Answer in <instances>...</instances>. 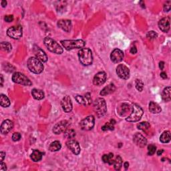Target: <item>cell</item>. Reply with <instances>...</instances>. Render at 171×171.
I'll return each mask as SVG.
<instances>
[{
  "label": "cell",
  "instance_id": "d590c367",
  "mask_svg": "<svg viewBox=\"0 0 171 171\" xmlns=\"http://www.w3.org/2000/svg\"><path fill=\"white\" fill-rule=\"evenodd\" d=\"M113 124H112L110 122H106L104 126L102 127V130L104 131H107V130H113L114 129V126Z\"/></svg>",
  "mask_w": 171,
  "mask_h": 171
},
{
  "label": "cell",
  "instance_id": "836d02e7",
  "mask_svg": "<svg viewBox=\"0 0 171 171\" xmlns=\"http://www.w3.org/2000/svg\"><path fill=\"white\" fill-rule=\"evenodd\" d=\"M1 47L2 49L4 51L6 52H10L12 49V45L9 44V42H4L1 43Z\"/></svg>",
  "mask_w": 171,
  "mask_h": 171
},
{
  "label": "cell",
  "instance_id": "d6a6232c",
  "mask_svg": "<svg viewBox=\"0 0 171 171\" xmlns=\"http://www.w3.org/2000/svg\"><path fill=\"white\" fill-rule=\"evenodd\" d=\"M150 127V124L148 122H143L139 123L137 125L138 129L143 130V131H146L147 130H149Z\"/></svg>",
  "mask_w": 171,
  "mask_h": 171
},
{
  "label": "cell",
  "instance_id": "8992f818",
  "mask_svg": "<svg viewBox=\"0 0 171 171\" xmlns=\"http://www.w3.org/2000/svg\"><path fill=\"white\" fill-rule=\"evenodd\" d=\"M143 115V110L139 105L136 104H133L132 112L130 114V116L126 118V120L130 122L139 121Z\"/></svg>",
  "mask_w": 171,
  "mask_h": 171
},
{
  "label": "cell",
  "instance_id": "603a6c76",
  "mask_svg": "<svg viewBox=\"0 0 171 171\" xmlns=\"http://www.w3.org/2000/svg\"><path fill=\"white\" fill-rule=\"evenodd\" d=\"M118 113L121 116H125L130 111V106L128 104L124 103L122 104L118 108Z\"/></svg>",
  "mask_w": 171,
  "mask_h": 171
},
{
  "label": "cell",
  "instance_id": "5bb4252c",
  "mask_svg": "<svg viewBox=\"0 0 171 171\" xmlns=\"http://www.w3.org/2000/svg\"><path fill=\"white\" fill-rule=\"evenodd\" d=\"M106 78V74L104 72H100L94 75L93 78V83L96 86H101L105 83Z\"/></svg>",
  "mask_w": 171,
  "mask_h": 171
},
{
  "label": "cell",
  "instance_id": "d4e9b609",
  "mask_svg": "<svg viewBox=\"0 0 171 171\" xmlns=\"http://www.w3.org/2000/svg\"><path fill=\"white\" fill-rule=\"evenodd\" d=\"M32 94L34 99L37 100H41L44 98V92L39 89H33L32 91Z\"/></svg>",
  "mask_w": 171,
  "mask_h": 171
},
{
  "label": "cell",
  "instance_id": "6da1fadb",
  "mask_svg": "<svg viewBox=\"0 0 171 171\" xmlns=\"http://www.w3.org/2000/svg\"><path fill=\"white\" fill-rule=\"evenodd\" d=\"M78 58L80 63L84 65H89L92 64V53L89 48H82L78 52Z\"/></svg>",
  "mask_w": 171,
  "mask_h": 171
},
{
  "label": "cell",
  "instance_id": "f907efd6",
  "mask_svg": "<svg viewBox=\"0 0 171 171\" xmlns=\"http://www.w3.org/2000/svg\"><path fill=\"white\" fill-rule=\"evenodd\" d=\"M163 150H159L157 152V155L158 156H160L161 154H163Z\"/></svg>",
  "mask_w": 171,
  "mask_h": 171
},
{
  "label": "cell",
  "instance_id": "83f0119b",
  "mask_svg": "<svg viewBox=\"0 0 171 171\" xmlns=\"http://www.w3.org/2000/svg\"><path fill=\"white\" fill-rule=\"evenodd\" d=\"M112 165L114 166L115 170H120L122 166V158L120 156H117L115 160H113V163Z\"/></svg>",
  "mask_w": 171,
  "mask_h": 171
},
{
  "label": "cell",
  "instance_id": "277c9868",
  "mask_svg": "<svg viewBox=\"0 0 171 171\" xmlns=\"http://www.w3.org/2000/svg\"><path fill=\"white\" fill-rule=\"evenodd\" d=\"M44 42L45 46L51 52L56 54H61L63 53V48L52 38L45 37L44 39Z\"/></svg>",
  "mask_w": 171,
  "mask_h": 171
},
{
  "label": "cell",
  "instance_id": "b9f144b4",
  "mask_svg": "<svg viewBox=\"0 0 171 171\" xmlns=\"http://www.w3.org/2000/svg\"><path fill=\"white\" fill-rule=\"evenodd\" d=\"M4 19L6 22H13V20H14V16H13L12 15H5Z\"/></svg>",
  "mask_w": 171,
  "mask_h": 171
},
{
  "label": "cell",
  "instance_id": "7dc6e473",
  "mask_svg": "<svg viewBox=\"0 0 171 171\" xmlns=\"http://www.w3.org/2000/svg\"><path fill=\"white\" fill-rule=\"evenodd\" d=\"M164 67V63L163 62H160L159 63V68L161 70H163Z\"/></svg>",
  "mask_w": 171,
  "mask_h": 171
},
{
  "label": "cell",
  "instance_id": "9a60e30c",
  "mask_svg": "<svg viewBox=\"0 0 171 171\" xmlns=\"http://www.w3.org/2000/svg\"><path fill=\"white\" fill-rule=\"evenodd\" d=\"M61 106L65 112H70L72 110V102L70 96H65L63 98L61 102Z\"/></svg>",
  "mask_w": 171,
  "mask_h": 171
},
{
  "label": "cell",
  "instance_id": "52a82bcc",
  "mask_svg": "<svg viewBox=\"0 0 171 171\" xmlns=\"http://www.w3.org/2000/svg\"><path fill=\"white\" fill-rule=\"evenodd\" d=\"M12 80L16 84L26 86H31L32 85V82L30 80L20 72H15L12 75Z\"/></svg>",
  "mask_w": 171,
  "mask_h": 171
},
{
  "label": "cell",
  "instance_id": "7bdbcfd3",
  "mask_svg": "<svg viewBox=\"0 0 171 171\" xmlns=\"http://www.w3.org/2000/svg\"><path fill=\"white\" fill-rule=\"evenodd\" d=\"M0 170H1V171H5L6 170H7L6 164L3 162H1V166H0Z\"/></svg>",
  "mask_w": 171,
  "mask_h": 171
},
{
  "label": "cell",
  "instance_id": "4fadbf2b",
  "mask_svg": "<svg viewBox=\"0 0 171 171\" xmlns=\"http://www.w3.org/2000/svg\"><path fill=\"white\" fill-rule=\"evenodd\" d=\"M124 53L120 49H114L110 54V59L114 63H118L123 60Z\"/></svg>",
  "mask_w": 171,
  "mask_h": 171
},
{
  "label": "cell",
  "instance_id": "681fc988",
  "mask_svg": "<svg viewBox=\"0 0 171 171\" xmlns=\"http://www.w3.org/2000/svg\"><path fill=\"white\" fill-rule=\"evenodd\" d=\"M128 166H129V163H128V162H126V163H124V167L125 168V169H127L128 168Z\"/></svg>",
  "mask_w": 171,
  "mask_h": 171
},
{
  "label": "cell",
  "instance_id": "e0dca14e",
  "mask_svg": "<svg viewBox=\"0 0 171 171\" xmlns=\"http://www.w3.org/2000/svg\"><path fill=\"white\" fill-rule=\"evenodd\" d=\"M14 127V123L9 120H5L3 122L1 125V133L2 134H7L12 130Z\"/></svg>",
  "mask_w": 171,
  "mask_h": 171
},
{
  "label": "cell",
  "instance_id": "2e32d148",
  "mask_svg": "<svg viewBox=\"0 0 171 171\" xmlns=\"http://www.w3.org/2000/svg\"><path fill=\"white\" fill-rule=\"evenodd\" d=\"M75 99L79 104L83 105V106H88L92 103V98L90 93L86 94L84 96L78 95L75 97Z\"/></svg>",
  "mask_w": 171,
  "mask_h": 171
},
{
  "label": "cell",
  "instance_id": "44dd1931",
  "mask_svg": "<svg viewBox=\"0 0 171 171\" xmlns=\"http://www.w3.org/2000/svg\"><path fill=\"white\" fill-rule=\"evenodd\" d=\"M34 53L35 54V56L38 59H39L42 62H46L48 61V56L45 54V52L43 51L41 48L35 46V48L34 49Z\"/></svg>",
  "mask_w": 171,
  "mask_h": 171
},
{
  "label": "cell",
  "instance_id": "4dcf8cb0",
  "mask_svg": "<svg viewBox=\"0 0 171 171\" xmlns=\"http://www.w3.org/2000/svg\"><path fill=\"white\" fill-rule=\"evenodd\" d=\"M0 104L2 107L4 108H7L10 105V101L5 95L1 94V96H0Z\"/></svg>",
  "mask_w": 171,
  "mask_h": 171
},
{
  "label": "cell",
  "instance_id": "ac0fdd59",
  "mask_svg": "<svg viewBox=\"0 0 171 171\" xmlns=\"http://www.w3.org/2000/svg\"><path fill=\"white\" fill-rule=\"evenodd\" d=\"M133 141L138 146L143 148L146 145L147 140L145 137L140 133H136L133 137Z\"/></svg>",
  "mask_w": 171,
  "mask_h": 171
},
{
  "label": "cell",
  "instance_id": "7402d4cb",
  "mask_svg": "<svg viewBox=\"0 0 171 171\" xmlns=\"http://www.w3.org/2000/svg\"><path fill=\"white\" fill-rule=\"evenodd\" d=\"M116 90V86H115L114 84H110L108 85L107 86L103 88V90L100 92V94L101 96H106V95L112 94L114 92V91Z\"/></svg>",
  "mask_w": 171,
  "mask_h": 171
},
{
  "label": "cell",
  "instance_id": "5b68a950",
  "mask_svg": "<svg viewBox=\"0 0 171 171\" xmlns=\"http://www.w3.org/2000/svg\"><path fill=\"white\" fill-rule=\"evenodd\" d=\"M61 44L66 50H72L74 49H82L84 47L85 42L82 39L76 40H62Z\"/></svg>",
  "mask_w": 171,
  "mask_h": 171
},
{
  "label": "cell",
  "instance_id": "d6986e66",
  "mask_svg": "<svg viewBox=\"0 0 171 171\" xmlns=\"http://www.w3.org/2000/svg\"><path fill=\"white\" fill-rule=\"evenodd\" d=\"M58 26L62 30L66 32H70L72 28V22L68 19H60L58 22Z\"/></svg>",
  "mask_w": 171,
  "mask_h": 171
},
{
  "label": "cell",
  "instance_id": "ab89813d",
  "mask_svg": "<svg viewBox=\"0 0 171 171\" xmlns=\"http://www.w3.org/2000/svg\"><path fill=\"white\" fill-rule=\"evenodd\" d=\"M21 134L19 132H15L12 136V140L14 142H17V141H19L21 139Z\"/></svg>",
  "mask_w": 171,
  "mask_h": 171
},
{
  "label": "cell",
  "instance_id": "4316f807",
  "mask_svg": "<svg viewBox=\"0 0 171 171\" xmlns=\"http://www.w3.org/2000/svg\"><path fill=\"white\" fill-rule=\"evenodd\" d=\"M42 156H43V153H41L40 151H39L38 150H34L31 154L30 158L33 161H34V162H38V161L42 160Z\"/></svg>",
  "mask_w": 171,
  "mask_h": 171
},
{
  "label": "cell",
  "instance_id": "74e56055",
  "mask_svg": "<svg viewBox=\"0 0 171 171\" xmlns=\"http://www.w3.org/2000/svg\"><path fill=\"white\" fill-rule=\"evenodd\" d=\"M136 88L139 90V92H142L143 90V87H144V84L143 82L139 79H136Z\"/></svg>",
  "mask_w": 171,
  "mask_h": 171
},
{
  "label": "cell",
  "instance_id": "e575fe53",
  "mask_svg": "<svg viewBox=\"0 0 171 171\" xmlns=\"http://www.w3.org/2000/svg\"><path fill=\"white\" fill-rule=\"evenodd\" d=\"M64 136L65 138H67L68 139H71L75 136V132L72 129L70 130H66L64 132Z\"/></svg>",
  "mask_w": 171,
  "mask_h": 171
},
{
  "label": "cell",
  "instance_id": "8d00e7d4",
  "mask_svg": "<svg viewBox=\"0 0 171 171\" xmlns=\"http://www.w3.org/2000/svg\"><path fill=\"white\" fill-rule=\"evenodd\" d=\"M156 146L153 145V144H150L148 146V154L149 156H153L156 153Z\"/></svg>",
  "mask_w": 171,
  "mask_h": 171
},
{
  "label": "cell",
  "instance_id": "3957f363",
  "mask_svg": "<svg viewBox=\"0 0 171 171\" xmlns=\"http://www.w3.org/2000/svg\"><path fill=\"white\" fill-rule=\"evenodd\" d=\"M94 110L98 118H101L106 114L107 106L106 101L104 98H98L94 102Z\"/></svg>",
  "mask_w": 171,
  "mask_h": 171
},
{
  "label": "cell",
  "instance_id": "ee69618b",
  "mask_svg": "<svg viewBox=\"0 0 171 171\" xmlns=\"http://www.w3.org/2000/svg\"><path fill=\"white\" fill-rule=\"evenodd\" d=\"M137 52V49L136 48V46H132L130 49V53L132 54H135Z\"/></svg>",
  "mask_w": 171,
  "mask_h": 171
},
{
  "label": "cell",
  "instance_id": "f35d334b",
  "mask_svg": "<svg viewBox=\"0 0 171 171\" xmlns=\"http://www.w3.org/2000/svg\"><path fill=\"white\" fill-rule=\"evenodd\" d=\"M157 36H158L157 33H156L155 32H154V31L149 32L147 33V34H146V37L149 38V39H156L157 38Z\"/></svg>",
  "mask_w": 171,
  "mask_h": 171
},
{
  "label": "cell",
  "instance_id": "60d3db41",
  "mask_svg": "<svg viewBox=\"0 0 171 171\" xmlns=\"http://www.w3.org/2000/svg\"><path fill=\"white\" fill-rule=\"evenodd\" d=\"M170 9H171V2L168 1L164 5V11L168 12L170 10Z\"/></svg>",
  "mask_w": 171,
  "mask_h": 171
},
{
  "label": "cell",
  "instance_id": "7c38bea8",
  "mask_svg": "<svg viewBox=\"0 0 171 171\" xmlns=\"http://www.w3.org/2000/svg\"><path fill=\"white\" fill-rule=\"evenodd\" d=\"M66 146L70 149L75 155H78L80 153V144L76 140H74L73 139H69L66 142Z\"/></svg>",
  "mask_w": 171,
  "mask_h": 171
},
{
  "label": "cell",
  "instance_id": "cb8c5ba5",
  "mask_svg": "<svg viewBox=\"0 0 171 171\" xmlns=\"http://www.w3.org/2000/svg\"><path fill=\"white\" fill-rule=\"evenodd\" d=\"M149 108L150 112L153 114H159L162 111V109H161L159 105L157 103L154 102H150Z\"/></svg>",
  "mask_w": 171,
  "mask_h": 171
},
{
  "label": "cell",
  "instance_id": "30bf717a",
  "mask_svg": "<svg viewBox=\"0 0 171 171\" xmlns=\"http://www.w3.org/2000/svg\"><path fill=\"white\" fill-rule=\"evenodd\" d=\"M118 76L123 80H127L130 77V70L124 64H120L116 68Z\"/></svg>",
  "mask_w": 171,
  "mask_h": 171
},
{
  "label": "cell",
  "instance_id": "484cf974",
  "mask_svg": "<svg viewBox=\"0 0 171 171\" xmlns=\"http://www.w3.org/2000/svg\"><path fill=\"white\" fill-rule=\"evenodd\" d=\"M170 91H171V88L170 86H168L165 88L163 91L162 98L164 102H168L170 101V99H171Z\"/></svg>",
  "mask_w": 171,
  "mask_h": 171
},
{
  "label": "cell",
  "instance_id": "8fae6325",
  "mask_svg": "<svg viewBox=\"0 0 171 171\" xmlns=\"http://www.w3.org/2000/svg\"><path fill=\"white\" fill-rule=\"evenodd\" d=\"M70 123L67 120H62L58 123L55 124L53 128V132L55 134H60L62 132H64L65 130H68Z\"/></svg>",
  "mask_w": 171,
  "mask_h": 171
},
{
  "label": "cell",
  "instance_id": "9c48e42d",
  "mask_svg": "<svg viewBox=\"0 0 171 171\" xmlns=\"http://www.w3.org/2000/svg\"><path fill=\"white\" fill-rule=\"evenodd\" d=\"M95 118L93 116H88L82 120L80 122V126L84 130H90L94 126Z\"/></svg>",
  "mask_w": 171,
  "mask_h": 171
},
{
  "label": "cell",
  "instance_id": "f546056e",
  "mask_svg": "<svg viewBox=\"0 0 171 171\" xmlns=\"http://www.w3.org/2000/svg\"><path fill=\"white\" fill-rule=\"evenodd\" d=\"M160 140L163 143H168L170 141V132L169 131L164 132L160 137Z\"/></svg>",
  "mask_w": 171,
  "mask_h": 171
},
{
  "label": "cell",
  "instance_id": "1f68e13d",
  "mask_svg": "<svg viewBox=\"0 0 171 171\" xmlns=\"http://www.w3.org/2000/svg\"><path fill=\"white\" fill-rule=\"evenodd\" d=\"M113 157L114 154L112 153H110L108 154H104L102 156V160L105 163H108L110 165H112L113 163Z\"/></svg>",
  "mask_w": 171,
  "mask_h": 171
},
{
  "label": "cell",
  "instance_id": "c3c4849f",
  "mask_svg": "<svg viewBox=\"0 0 171 171\" xmlns=\"http://www.w3.org/2000/svg\"><path fill=\"white\" fill-rule=\"evenodd\" d=\"M1 4H2L3 8H5L6 5H7V2H6L5 0H3V1H2V2H1Z\"/></svg>",
  "mask_w": 171,
  "mask_h": 171
},
{
  "label": "cell",
  "instance_id": "f1b7e54d",
  "mask_svg": "<svg viewBox=\"0 0 171 171\" xmlns=\"http://www.w3.org/2000/svg\"><path fill=\"white\" fill-rule=\"evenodd\" d=\"M61 143L59 142V141L56 140L50 144V146H49V150H50L51 152H56V151H58L61 149Z\"/></svg>",
  "mask_w": 171,
  "mask_h": 171
},
{
  "label": "cell",
  "instance_id": "7a4b0ae2",
  "mask_svg": "<svg viewBox=\"0 0 171 171\" xmlns=\"http://www.w3.org/2000/svg\"><path fill=\"white\" fill-rule=\"evenodd\" d=\"M27 64L29 71L34 74H40L44 70V65L37 58H29L28 60Z\"/></svg>",
  "mask_w": 171,
  "mask_h": 171
},
{
  "label": "cell",
  "instance_id": "ffe728a7",
  "mask_svg": "<svg viewBox=\"0 0 171 171\" xmlns=\"http://www.w3.org/2000/svg\"><path fill=\"white\" fill-rule=\"evenodd\" d=\"M170 18L166 17L160 19L159 22V27L163 32H168L170 29Z\"/></svg>",
  "mask_w": 171,
  "mask_h": 171
},
{
  "label": "cell",
  "instance_id": "bcb514c9",
  "mask_svg": "<svg viewBox=\"0 0 171 171\" xmlns=\"http://www.w3.org/2000/svg\"><path fill=\"white\" fill-rule=\"evenodd\" d=\"M160 77L163 78V79H166L167 78V75H166V72H163L162 73L160 74Z\"/></svg>",
  "mask_w": 171,
  "mask_h": 171
},
{
  "label": "cell",
  "instance_id": "816d5d0a",
  "mask_svg": "<svg viewBox=\"0 0 171 171\" xmlns=\"http://www.w3.org/2000/svg\"><path fill=\"white\" fill-rule=\"evenodd\" d=\"M3 82H4V78H3V75H1V86H3Z\"/></svg>",
  "mask_w": 171,
  "mask_h": 171
},
{
  "label": "cell",
  "instance_id": "f6af8a7d",
  "mask_svg": "<svg viewBox=\"0 0 171 171\" xmlns=\"http://www.w3.org/2000/svg\"><path fill=\"white\" fill-rule=\"evenodd\" d=\"M5 156V153H4V152L0 153V161H1V162H3V160H4Z\"/></svg>",
  "mask_w": 171,
  "mask_h": 171
},
{
  "label": "cell",
  "instance_id": "ba28073f",
  "mask_svg": "<svg viewBox=\"0 0 171 171\" xmlns=\"http://www.w3.org/2000/svg\"><path fill=\"white\" fill-rule=\"evenodd\" d=\"M23 33L22 27L21 25L12 26L9 28L7 31V35L12 39H18L22 38Z\"/></svg>",
  "mask_w": 171,
  "mask_h": 171
}]
</instances>
